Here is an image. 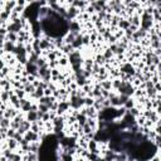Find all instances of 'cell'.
Instances as JSON below:
<instances>
[{
  "mask_svg": "<svg viewBox=\"0 0 161 161\" xmlns=\"http://www.w3.org/2000/svg\"><path fill=\"white\" fill-rule=\"evenodd\" d=\"M23 137H24V140H26V141H28L29 143H30V142H35V141H40V137H39L38 133L30 131V130L24 133Z\"/></svg>",
  "mask_w": 161,
  "mask_h": 161,
  "instance_id": "1",
  "label": "cell"
},
{
  "mask_svg": "<svg viewBox=\"0 0 161 161\" xmlns=\"http://www.w3.org/2000/svg\"><path fill=\"white\" fill-rule=\"evenodd\" d=\"M25 120L29 121L30 123L38 121V111H29L28 113L25 115Z\"/></svg>",
  "mask_w": 161,
  "mask_h": 161,
  "instance_id": "2",
  "label": "cell"
},
{
  "mask_svg": "<svg viewBox=\"0 0 161 161\" xmlns=\"http://www.w3.org/2000/svg\"><path fill=\"white\" fill-rule=\"evenodd\" d=\"M3 50H4L5 53H12V54H14L15 44H14V43H10V42H8V40H5L4 47H3Z\"/></svg>",
  "mask_w": 161,
  "mask_h": 161,
  "instance_id": "3",
  "label": "cell"
},
{
  "mask_svg": "<svg viewBox=\"0 0 161 161\" xmlns=\"http://www.w3.org/2000/svg\"><path fill=\"white\" fill-rule=\"evenodd\" d=\"M100 86L102 90H105V91H112V81L111 79H106V81L100 82Z\"/></svg>",
  "mask_w": 161,
  "mask_h": 161,
  "instance_id": "4",
  "label": "cell"
},
{
  "mask_svg": "<svg viewBox=\"0 0 161 161\" xmlns=\"http://www.w3.org/2000/svg\"><path fill=\"white\" fill-rule=\"evenodd\" d=\"M6 143H8V149H10L12 151H15L19 147V143L14 139H6Z\"/></svg>",
  "mask_w": 161,
  "mask_h": 161,
  "instance_id": "5",
  "label": "cell"
},
{
  "mask_svg": "<svg viewBox=\"0 0 161 161\" xmlns=\"http://www.w3.org/2000/svg\"><path fill=\"white\" fill-rule=\"evenodd\" d=\"M5 40H8V42H10V43L16 44V42H18V34H15V33H8L5 35Z\"/></svg>",
  "mask_w": 161,
  "mask_h": 161,
  "instance_id": "6",
  "label": "cell"
},
{
  "mask_svg": "<svg viewBox=\"0 0 161 161\" xmlns=\"http://www.w3.org/2000/svg\"><path fill=\"white\" fill-rule=\"evenodd\" d=\"M24 92H25L26 96H30L35 92V87H34L32 83H28L26 86H24Z\"/></svg>",
  "mask_w": 161,
  "mask_h": 161,
  "instance_id": "7",
  "label": "cell"
},
{
  "mask_svg": "<svg viewBox=\"0 0 161 161\" xmlns=\"http://www.w3.org/2000/svg\"><path fill=\"white\" fill-rule=\"evenodd\" d=\"M58 60V64H59V67H68L69 66V62H68V57L67 56H63L60 57Z\"/></svg>",
  "mask_w": 161,
  "mask_h": 161,
  "instance_id": "8",
  "label": "cell"
},
{
  "mask_svg": "<svg viewBox=\"0 0 161 161\" xmlns=\"http://www.w3.org/2000/svg\"><path fill=\"white\" fill-rule=\"evenodd\" d=\"M122 107H123V108H125V109H126V111H128V109H131L132 107H135V100H133V98H132V97H130V98H128V101H127V102H126V103H125V105H123V106H122Z\"/></svg>",
  "mask_w": 161,
  "mask_h": 161,
  "instance_id": "9",
  "label": "cell"
},
{
  "mask_svg": "<svg viewBox=\"0 0 161 161\" xmlns=\"http://www.w3.org/2000/svg\"><path fill=\"white\" fill-rule=\"evenodd\" d=\"M10 121H12V120L5 118V117L0 118V127L1 128H9L10 127Z\"/></svg>",
  "mask_w": 161,
  "mask_h": 161,
  "instance_id": "10",
  "label": "cell"
},
{
  "mask_svg": "<svg viewBox=\"0 0 161 161\" xmlns=\"http://www.w3.org/2000/svg\"><path fill=\"white\" fill-rule=\"evenodd\" d=\"M121 79L120 78H115V79H112V91H117L120 88V86H121Z\"/></svg>",
  "mask_w": 161,
  "mask_h": 161,
  "instance_id": "11",
  "label": "cell"
},
{
  "mask_svg": "<svg viewBox=\"0 0 161 161\" xmlns=\"http://www.w3.org/2000/svg\"><path fill=\"white\" fill-rule=\"evenodd\" d=\"M13 92H14V94L19 98V100H20V98L26 97V94H25V92H24V90H18V88H15V90H13Z\"/></svg>",
  "mask_w": 161,
  "mask_h": 161,
  "instance_id": "12",
  "label": "cell"
},
{
  "mask_svg": "<svg viewBox=\"0 0 161 161\" xmlns=\"http://www.w3.org/2000/svg\"><path fill=\"white\" fill-rule=\"evenodd\" d=\"M94 103V98H92V97H84V106L86 107H92Z\"/></svg>",
  "mask_w": 161,
  "mask_h": 161,
  "instance_id": "13",
  "label": "cell"
},
{
  "mask_svg": "<svg viewBox=\"0 0 161 161\" xmlns=\"http://www.w3.org/2000/svg\"><path fill=\"white\" fill-rule=\"evenodd\" d=\"M38 111L42 112V113H48V112H49V107H48V106H46V105L38 103Z\"/></svg>",
  "mask_w": 161,
  "mask_h": 161,
  "instance_id": "14",
  "label": "cell"
},
{
  "mask_svg": "<svg viewBox=\"0 0 161 161\" xmlns=\"http://www.w3.org/2000/svg\"><path fill=\"white\" fill-rule=\"evenodd\" d=\"M15 132H16V130L8 128V131H6V137H8V139H13V137H14V135H15Z\"/></svg>",
  "mask_w": 161,
  "mask_h": 161,
  "instance_id": "15",
  "label": "cell"
},
{
  "mask_svg": "<svg viewBox=\"0 0 161 161\" xmlns=\"http://www.w3.org/2000/svg\"><path fill=\"white\" fill-rule=\"evenodd\" d=\"M13 139H14L15 141H16V142L19 143V142L22 141V140H23L24 137H23V135H22V133H19L18 131H16V132H15V135H14V137H13Z\"/></svg>",
  "mask_w": 161,
  "mask_h": 161,
  "instance_id": "16",
  "label": "cell"
},
{
  "mask_svg": "<svg viewBox=\"0 0 161 161\" xmlns=\"http://www.w3.org/2000/svg\"><path fill=\"white\" fill-rule=\"evenodd\" d=\"M52 93H53V92L50 91L48 87L46 88V90H44V96H46V97H49V96H52Z\"/></svg>",
  "mask_w": 161,
  "mask_h": 161,
  "instance_id": "17",
  "label": "cell"
},
{
  "mask_svg": "<svg viewBox=\"0 0 161 161\" xmlns=\"http://www.w3.org/2000/svg\"><path fill=\"white\" fill-rule=\"evenodd\" d=\"M4 67H5V63H4V60H3L1 58H0V71H1Z\"/></svg>",
  "mask_w": 161,
  "mask_h": 161,
  "instance_id": "18",
  "label": "cell"
},
{
  "mask_svg": "<svg viewBox=\"0 0 161 161\" xmlns=\"http://www.w3.org/2000/svg\"><path fill=\"white\" fill-rule=\"evenodd\" d=\"M0 156H3V151H1V150H0Z\"/></svg>",
  "mask_w": 161,
  "mask_h": 161,
  "instance_id": "19",
  "label": "cell"
},
{
  "mask_svg": "<svg viewBox=\"0 0 161 161\" xmlns=\"http://www.w3.org/2000/svg\"><path fill=\"white\" fill-rule=\"evenodd\" d=\"M0 93H1V90H0Z\"/></svg>",
  "mask_w": 161,
  "mask_h": 161,
  "instance_id": "20",
  "label": "cell"
},
{
  "mask_svg": "<svg viewBox=\"0 0 161 161\" xmlns=\"http://www.w3.org/2000/svg\"><path fill=\"white\" fill-rule=\"evenodd\" d=\"M0 58H1V56H0Z\"/></svg>",
  "mask_w": 161,
  "mask_h": 161,
  "instance_id": "21",
  "label": "cell"
}]
</instances>
